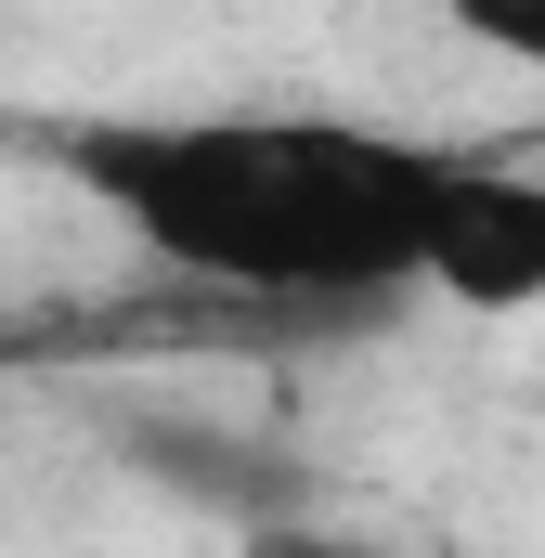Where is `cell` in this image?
<instances>
[{"mask_svg":"<svg viewBox=\"0 0 545 558\" xmlns=\"http://www.w3.org/2000/svg\"><path fill=\"white\" fill-rule=\"evenodd\" d=\"M65 169L169 274L221 299L351 312L415 286V234L455 156L403 131H338V118H182V131H78Z\"/></svg>","mask_w":545,"mask_h":558,"instance_id":"obj_1","label":"cell"},{"mask_svg":"<svg viewBox=\"0 0 545 558\" xmlns=\"http://www.w3.org/2000/svg\"><path fill=\"white\" fill-rule=\"evenodd\" d=\"M415 286H441L468 312H533L545 299V182L455 156L441 195H428V234H415Z\"/></svg>","mask_w":545,"mask_h":558,"instance_id":"obj_2","label":"cell"},{"mask_svg":"<svg viewBox=\"0 0 545 558\" xmlns=\"http://www.w3.org/2000/svg\"><path fill=\"white\" fill-rule=\"evenodd\" d=\"M455 26L507 65H545V0H455Z\"/></svg>","mask_w":545,"mask_h":558,"instance_id":"obj_3","label":"cell"},{"mask_svg":"<svg viewBox=\"0 0 545 558\" xmlns=\"http://www.w3.org/2000/svg\"><path fill=\"white\" fill-rule=\"evenodd\" d=\"M261 558H351V546H312V533H272Z\"/></svg>","mask_w":545,"mask_h":558,"instance_id":"obj_4","label":"cell"}]
</instances>
